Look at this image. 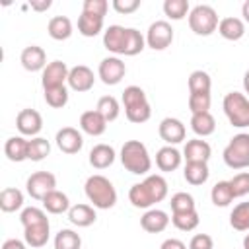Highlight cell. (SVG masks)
I'll list each match as a JSON object with an SVG mask.
<instances>
[{"instance_id": "6da1fadb", "label": "cell", "mask_w": 249, "mask_h": 249, "mask_svg": "<svg viewBox=\"0 0 249 249\" xmlns=\"http://www.w3.org/2000/svg\"><path fill=\"white\" fill-rule=\"evenodd\" d=\"M84 191H86L88 200L93 204V208L109 210V208H113L117 204V191H115L113 183L105 175H99V173L89 175L86 179Z\"/></svg>"}, {"instance_id": "7a4b0ae2", "label": "cell", "mask_w": 249, "mask_h": 249, "mask_svg": "<svg viewBox=\"0 0 249 249\" xmlns=\"http://www.w3.org/2000/svg\"><path fill=\"white\" fill-rule=\"evenodd\" d=\"M121 163L134 175H146L152 167L148 148L140 140H126L121 148Z\"/></svg>"}, {"instance_id": "3957f363", "label": "cell", "mask_w": 249, "mask_h": 249, "mask_svg": "<svg viewBox=\"0 0 249 249\" xmlns=\"http://www.w3.org/2000/svg\"><path fill=\"white\" fill-rule=\"evenodd\" d=\"M123 105H124V115L130 123L142 124L152 117V107L146 99V93L138 86H128L123 91Z\"/></svg>"}, {"instance_id": "277c9868", "label": "cell", "mask_w": 249, "mask_h": 249, "mask_svg": "<svg viewBox=\"0 0 249 249\" xmlns=\"http://www.w3.org/2000/svg\"><path fill=\"white\" fill-rule=\"evenodd\" d=\"M224 113L231 126L245 128L249 126V99L239 91H230L224 95L222 101Z\"/></svg>"}, {"instance_id": "5b68a950", "label": "cell", "mask_w": 249, "mask_h": 249, "mask_svg": "<svg viewBox=\"0 0 249 249\" xmlns=\"http://www.w3.org/2000/svg\"><path fill=\"white\" fill-rule=\"evenodd\" d=\"M218 14L208 4H198L189 12V27L200 37H208L218 29Z\"/></svg>"}, {"instance_id": "8992f818", "label": "cell", "mask_w": 249, "mask_h": 249, "mask_svg": "<svg viewBox=\"0 0 249 249\" xmlns=\"http://www.w3.org/2000/svg\"><path fill=\"white\" fill-rule=\"evenodd\" d=\"M224 161L230 169H245L249 167V134L239 132L235 134L228 146L224 148Z\"/></svg>"}, {"instance_id": "52a82bcc", "label": "cell", "mask_w": 249, "mask_h": 249, "mask_svg": "<svg viewBox=\"0 0 249 249\" xmlns=\"http://www.w3.org/2000/svg\"><path fill=\"white\" fill-rule=\"evenodd\" d=\"M173 43V27L165 19L154 21L146 31V45L154 51H163Z\"/></svg>"}, {"instance_id": "ba28073f", "label": "cell", "mask_w": 249, "mask_h": 249, "mask_svg": "<svg viewBox=\"0 0 249 249\" xmlns=\"http://www.w3.org/2000/svg\"><path fill=\"white\" fill-rule=\"evenodd\" d=\"M27 193L35 200H43L51 191L56 189V177L51 171H35L25 181Z\"/></svg>"}, {"instance_id": "9c48e42d", "label": "cell", "mask_w": 249, "mask_h": 249, "mask_svg": "<svg viewBox=\"0 0 249 249\" xmlns=\"http://www.w3.org/2000/svg\"><path fill=\"white\" fill-rule=\"evenodd\" d=\"M97 74H99V78H101V82L105 86H117L124 78L126 66L119 56H107V58H103L99 62Z\"/></svg>"}, {"instance_id": "30bf717a", "label": "cell", "mask_w": 249, "mask_h": 249, "mask_svg": "<svg viewBox=\"0 0 249 249\" xmlns=\"http://www.w3.org/2000/svg\"><path fill=\"white\" fill-rule=\"evenodd\" d=\"M128 43V27L109 25L103 33V47L113 54H124Z\"/></svg>"}, {"instance_id": "8fae6325", "label": "cell", "mask_w": 249, "mask_h": 249, "mask_svg": "<svg viewBox=\"0 0 249 249\" xmlns=\"http://www.w3.org/2000/svg\"><path fill=\"white\" fill-rule=\"evenodd\" d=\"M68 72L70 68L66 66V62L62 60H53L45 66L43 74H41V84L43 89H51V88H58L64 86V82H68Z\"/></svg>"}, {"instance_id": "7c38bea8", "label": "cell", "mask_w": 249, "mask_h": 249, "mask_svg": "<svg viewBox=\"0 0 249 249\" xmlns=\"http://www.w3.org/2000/svg\"><path fill=\"white\" fill-rule=\"evenodd\" d=\"M16 126L23 136H37L43 128V117L35 109H21L16 117Z\"/></svg>"}, {"instance_id": "4fadbf2b", "label": "cell", "mask_w": 249, "mask_h": 249, "mask_svg": "<svg viewBox=\"0 0 249 249\" xmlns=\"http://www.w3.org/2000/svg\"><path fill=\"white\" fill-rule=\"evenodd\" d=\"M54 140H56L58 150L64 152V154H78L82 150V146H84L82 132L78 128H74V126H62L56 132Z\"/></svg>"}, {"instance_id": "5bb4252c", "label": "cell", "mask_w": 249, "mask_h": 249, "mask_svg": "<svg viewBox=\"0 0 249 249\" xmlns=\"http://www.w3.org/2000/svg\"><path fill=\"white\" fill-rule=\"evenodd\" d=\"M93 84H95V76H93V70L89 66L78 64V66L70 68V72H68V86L74 91H78V93L89 91L93 88Z\"/></svg>"}, {"instance_id": "9a60e30c", "label": "cell", "mask_w": 249, "mask_h": 249, "mask_svg": "<svg viewBox=\"0 0 249 249\" xmlns=\"http://www.w3.org/2000/svg\"><path fill=\"white\" fill-rule=\"evenodd\" d=\"M158 132H160L161 140H163L167 146H173V144L183 142V140H185V134H187L185 124H183L179 119H175V117H165V119L160 123Z\"/></svg>"}, {"instance_id": "2e32d148", "label": "cell", "mask_w": 249, "mask_h": 249, "mask_svg": "<svg viewBox=\"0 0 249 249\" xmlns=\"http://www.w3.org/2000/svg\"><path fill=\"white\" fill-rule=\"evenodd\" d=\"M19 62L27 72H39L45 70L47 66V53L43 51V47L39 45H29L21 51L19 54Z\"/></svg>"}, {"instance_id": "e0dca14e", "label": "cell", "mask_w": 249, "mask_h": 249, "mask_svg": "<svg viewBox=\"0 0 249 249\" xmlns=\"http://www.w3.org/2000/svg\"><path fill=\"white\" fill-rule=\"evenodd\" d=\"M80 128L89 136H101L107 130V121L97 109L84 111L80 115Z\"/></svg>"}, {"instance_id": "ac0fdd59", "label": "cell", "mask_w": 249, "mask_h": 249, "mask_svg": "<svg viewBox=\"0 0 249 249\" xmlns=\"http://www.w3.org/2000/svg\"><path fill=\"white\" fill-rule=\"evenodd\" d=\"M140 226L148 233H160L169 226V216L160 208H150V210H146L142 214Z\"/></svg>"}, {"instance_id": "d6986e66", "label": "cell", "mask_w": 249, "mask_h": 249, "mask_svg": "<svg viewBox=\"0 0 249 249\" xmlns=\"http://www.w3.org/2000/svg\"><path fill=\"white\" fill-rule=\"evenodd\" d=\"M210 154H212L210 144L206 140H200V138L189 140L185 144V148H183V158L187 161H202V163H208Z\"/></svg>"}, {"instance_id": "ffe728a7", "label": "cell", "mask_w": 249, "mask_h": 249, "mask_svg": "<svg viewBox=\"0 0 249 249\" xmlns=\"http://www.w3.org/2000/svg\"><path fill=\"white\" fill-rule=\"evenodd\" d=\"M181 160H183L181 152L173 146H163L156 154V165L160 167V171H165V173L175 171L181 165Z\"/></svg>"}, {"instance_id": "44dd1931", "label": "cell", "mask_w": 249, "mask_h": 249, "mask_svg": "<svg viewBox=\"0 0 249 249\" xmlns=\"http://www.w3.org/2000/svg\"><path fill=\"white\" fill-rule=\"evenodd\" d=\"M115 156L117 154H115L113 146H109V144H95L89 150V163L95 169H105V167L113 165Z\"/></svg>"}, {"instance_id": "7402d4cb", "label": "cell", "mask_w": 249, "mask_h": 249, "mask_svg": "<svg viewBox=\"0 0 249 249\" xmlns=\"http://www.w3.org/2000/svg\"><path fill=\"white\" fill-rule=\"evenodd\" d=\"M183 177L189 185H204L210 177V171H208V163H202V161H187L185 163V169H183Z\"/></svg>"}, {"instance_id": "603a6c76", "label": "cell", "mask_w": 249, "mask_h": 249, "mask_svg": "<svg viewBox=\"0 0 249 249\" xmlns=\"http://www.w3.org/2000/svg\"><path fill=\"white\" fill-rule=\"evenodd\" d=\"M95 218H97V214H95L93 206H89V204H74V206H70V210H68V220H70L74 226H78V228H88V226H91V224L95 222Z\"/></svg>"}, {"instance_id": "cb8c5ba5", "label": "cell", "mask_w": 249, "mask_h": 249, "mask_svg": "<svg viewBox=\"0 0 249 249\" xmlns=\"http://www.w3.org/2000/svg\"><path fill=\"white\" fill-rule=\"evenodd\" d=\"M218 33L228 41H239L245 35V23L239 18H224L218 23Z\"/></svg>"}, {"instance_id": "d4e9b609", "label": "cell", "mask_w": 249, "mask_h": 249, "mask_svg": "<svg viewBox=\"0 0 249 249\" xmlns=\"http://www.w3.org/2000/svg\"><path fill=\"white\" fill-rule=\"evenodd\" d=\"M49 231H51L49 222H47V224H39V226L23 228V241H25L29 247H33V249H39V247L47 245V241H49Z\"/></svg>"}, {"instance_id": "484cf974", "label": "cell", "mask_w": 249, "mask_h": 249, "mask_svg": "<svg viewBox=\"0 0 249 249\" xmlns=\"http://www.w3.org/2000/svg\"><path fill=\"white\" fill-rule=\"evenodd\" d=\"M47 33L54 41H66L72 35V21L66 16H54L47 23Z\"/></svg>"}, {"instance_id": "4316f807", "label": "cell", "mask_w": 249, "mask_h": 249, "mask_svg": "<svg viewBox=\"0 0 249 249\" xmlns=\"http://www.w3.org/2000/svg\"><path fill=\"white\" fill-rule=\"evenodd\" d=\"M27 142L29 140H25L23 136H12V138H8L6 144H4L6 158L10 161H16V163L27 160Z\"/></svg>"}, {"instance_id": "83f0119b", "label": "cell", "mask_w": 249, "mask_h": 249, "mask_svg": "<svg viewBox=\"0 0 249 249\" xmlns=\"http://www.w3.org/2000/svg\"><path fill=\"white\" fill-rule=\"evenodd\" d=\"M41 202H43L45 210L51 212V214H64V212L70 210V200H68V196H66L62 191H56V189L51 191Z\"/></svg>"}, {"instance_id": "f1b7e54d", "label": "cell", "mask_w": 249, "mask_h": 249, "mask_svg": "<svg viewBox=\"0 0 249 249\" xmlns=\"http://www.w3.org/2000/svg\"><path fill=\"white\" fill-rule=\"evenodd\" d=\"M191 128L196 136H210L214 130H216V119L208 113H196L191 117Z\"/></svg>"}, {"instance_id": "f546056e", "label": "cell", "mask_w": 249, "mask_h": 249, "mask_svg": "<svg viewBox=\"0 0 249 249\" xmlns=\"http://www.w3.org/2000/svg\"><path fill=\"white\" fill-rule=\"evenodd\" d=\"M101 29H103V18L91 16V14H86V12L80 14V18H78V31L84 37H95V35L101 33Z\"/></svg>"}, {"instance_id": "4dcf8cb0", "label": "cell", "mask_w": 249, "mask_h": 249, "mask_svg": "<svg viewBox=\"0 0 249 249\" xmlns=\"http://www.w3.org/2000/svg\"><path fill=\"white\" fill-rule=\"evenodd\" d=\"M23 206V193L16 187H8L0 193V208L2 212H16Z\"/></svg>"}, {"instance_id": "1f68e13d", "label": "cell", "mask_w": 249, "mask_h": 249, "mask_svg": "<svg viewBox=\"0 0 249 249\" xmlns=\"http://www.w3.org/2000/svg\"><path fill=\"white\" fill-rule=\"evenodd\" d=\"M142 183L146 185V189H148V193H150L154 204H156V202H161V200L167 196V181H165L161 175H148Z\"/></svg>"}, {"instance_id": "d6a6232c", "label": "cell", "mask_w": 249, "mask_h": 249, "mask_svg": "<svg viewBox=\"0 0 249 249\" xmlns=\"http://www.w3.org/2000/svg\"><path fill=\"white\" fill-rule=\"evenodd\" d=\"M210 198H212L214 206H220V208L228 206V204L235 198L230 181H218V183L212 187V191H210Z\"/></svg>"}, {"instance_id": "836d02e7", "label": "cell", "mask_w": 249, "mask_h": 249, "mask_svg": "<svg viewBox=\"0 0 249 249\" xmlns=\"http://www.w3.org/2000/svg\"><path fill=\"white\" fill-rule=\"evenodd\" d=\"M51 154V144L47 138H41V136H35L27 142V160L31 161H41L45 160L47 156Z\"/></svg>"}, {"instance_id": "e575fe53", "label": "cell", "mask_w": 249, "mask_h": 249, "mask_svg": "<svg viewBox=\"0 0 249 249\" xmlns=\"http://www.w3.org/2000/svg\"><path fill=\"white\" fill-rule=\"evenodd\" d=\"M128 200H130V204L134 208H150L154 204V200H152V196H150V193H148V189H146L144 183H134L130 187Z\"/></svg>"}, {"instance_id": "d590c367", "label": "cell", "mask_w": 249, "mask_h": 249, "mask_svg": "<svg viewBox=\"0 0 249 249\" xmlns=\"http://www.w3.org/2000/svg\"><path fill=\"white\" fill-rule=\"evenodd\" d=\"M230 226L237 231L249 230V202H239L230 214Z\"/></svg>"}, {"instance_id": "8d00e7d4", "label": "cell", "mask_w": 249, "mask_h": 249, "mask_svg": "<svg viewBox=\"0 0 249 249\" xmlns=\"http://www.w3.org/2000/svg\"><path fill=\"white\" fill-rule=\"evenodd\" d=\"M212 80L208 72L204 70H195L189 76V93H210Z\"/></svg>"}, {"instance_id": "74e56055", "label": "cell", "mask_w": 249, "mask_h": 249, "mask_svg": "<svg viewBox=\"0 0 249 249\" xmlns=\"http://www.w3.org/2000/svg\"><path fill=\"white\" fill-rule=\"evenodd\" d=\"M95 109L105 117L107 123L115 121V119L119 117V113H121V105H119L117 97H113V95H103V97H99Z\"/></svg>"}, {"instance_id": "f35d334b", "label": "cell", "mask_w": 249, "mask_h": 249, "mask_svg": "<svg viewBox=\"0 0 249 249\" xmlns=\"http://www.w3.org/2000/svg\"><path fill=\"white\" fill-rule=\"evenodd\" d=\"M82 237L74 230H60L54 235V249H80Z\"/></svg>"}, {"instance_id": "ab89813d", "label": "cell", "mask_w": 249, "mask_h": 249, "mask_svg": "<svg viewBox=\"0 0 249 249\" xmlns=\"http://www.w3.org/2000/svg\"><path fill=\"white\" fill-rule=\"evenodd\" d=\"M171 222H173V226H175L177 230H181V231H193V230L198 226L200 218H198V212H196V210H191V212L173 214V216H171Z\"/></svg>"}, {"instance_id": "60d3db41", "label": "cell", "mask_w": 249, "mask_h": 249, "mask_svg": "<svg viewBox=\"0 0 249 249\" xmlns=\"http://www.w3.org/2000/svg\"><path fill=\"white\" fill-rule=\"evenodd\" d=\"M19 222H21L23 228H29V226L47 224L49 218H47V214H45L41 208H37V206H27V208L21 210V214H19Z\"/></svg>"}, {"instance_id": "b9f144b4", "label": "cell", "mask_w": 249, "mask_h": 249, "mask_svg": "<svg viewBox=\"0 0 249 249\" xmlns=\"http://www.w3.org/2000/svg\"><path fill=\"white\" fill-rule=\"evenodd\" d=\"M163 14L169 19H183L189 14V0H165L163 2Z\"/></svg>"}, {"instance_id": "7bdbcfd3", "label": "cell", "mask_w": 249, "mask_h": 249, "mask_svg": "<svg viewBox=\"0 0 249 249\" xmlns=\"http://www.w3.org/2000/svg\"><path fill=\"white\" fill-rule=\"evenodd\" d=\"M45 101L53 109H62L68 103V88L66 86H58V88L45 89Z\"/></svg>"}, {"instance_id": "ee69618b", "label": "cell", "mask_w": 249, "mask_h": 249, "mask_svg": "<svg viewBox=\"0 0 249 249\" xmlns=\"http://www.w3.org/2000/svg\"><path fill=\"white\" fill-rule=\"evenodd\" d=\"M169 204H171V212H173V214L195 210V198H193V195L183 193V191H181V193H175V195L171 196Z\"/></svg>"}, {"instance_id": "f6af8a7d", "label": "cell", "mask_w": 249, "mask_h": 249, "mask_svg": "<svg viewBox=\"0 0 249 249\" xmlns=\"http://www.w3.org/2000/svg\"><path fill=\"white\" fill-rule=\"evenodd\" d=\"M210 93H189V109L193 115L196 113H208L210 109Z\"/></svg>"}, {"instance_id": "bcb514c9", "label": "cell", "mask_w": 249, "mask_h": 249, "mask_svg": "<svg viewBox=\"0 0 249 249\" xmlns=\"http://www.w3.org/2000/svg\"><path fill=\"white\" fill-rule=\"evenodd\" d=\"M230 185H231V191H233L235 198L249 195V171H241V173L233 175L230 179Z\"/></svg>"}, {"instance_id": "7dc6e473", "label": "cell", "mask_w": 249, "mask_h": 249, "mask_svg": "<svg viewBox=\"0 0 249 249\" xmlns=\"http://www.w3.org/2000/svg\"><path fill=\"white\" fill-rule=\"evenodd\" d=\"M107 10H109L107 0H86L82 6V12L91 14V16H99V18H105Z\"/></svg>"}, {"instance_id": "c3c4849f", "label": "cell", "mask_w": 249, "mask_h": 249, "mask_svg": "<svg viewBox=\"0 0 249 249\" xmlns=\"http://www.w3.org/2000/svg\"><path fill=\"white\" fill-rule=\"evenodd\" d=\"M189 249H214V239L208 233H196L191 237Z\"/></svg>"}, {"instance_id": "681fc988", "label": "cell", "mask_w": 249, "mask_h": 249, "mask_svg": "<svg viewBox=\"0 0 249 249\" xmlns=\"http://www.w3.org/2000/svg\"><path fill=\"white\" fill-rule=\"evenodd\" d=\"M140 8V0H113V10L119 14H132Z\"/></svg>"}, {"instance_id": "f907efd6", "label": "cell", "mask_w": 249, "mask_h": 249, "mask_svg": "<svg viewBox=\"0 0 249 249\" xmlns=\"http://www.w3.org/2000/svg\"><path fill=\"white\" fill-rule=\"evenodd\" d=\"M160 249H187V245H185L181 239L169 237V239H165V241L160 245Z\"/></svg>"}, {"instance_id": "816d5d0a", "label": "cell", "mask_w": 249, "mask_h": 249, "mask_svg": "<svg viewBox=\"0 0 249 249\" xmlns=\"http://www.w3.org/2000/svg\"><path fill=\"white\" fill-rule=\"evenodd\" d=\"M25 245L27 243L25 241H19V239H6L4 245H2V249H27Z\"/></svg>"}, {"instance_id": "f5cc1de1", "label": "cell", "mask_w": 249, "mask_h": 249, "mask_svg": "<svg viewBox=\"0 0 249 249\" xmlns=\"http://www.w3.org/2000/svg\"><path fill=\"white\" fill-rule=\"evenodd\" d=\"M51 0H43V2H31V8L33 10H37V12H45V10H49L51 8Z\"/></svg>"}, {"instance_id": "db71d44e", "label": "cell", "mask_w": 249, "mask_h": 249, "mask_svg": "<svg viewBox=\"0 0 249 249\" xmlns=\"http://www.w3.org/2000/svg\"><path fill=\"white\" fill-rule=\"evenodd\" d=\"M241 16H243V19L249 23V0L243 2V6H241Z\"/></svg>"}, {"instance_id": "11a10c76", "label": "cell", "mask_w": 249, "mask_h": 249, "mask_svg": "<svg viewBox=\"0 0 249 249\" xmlns=\"http://www.w3.org/2000/svg\"><path fill=\"white\" fill-rule=\"evenodd\" d=\"M243 88H245V93H249V70L243 74Z\"/></svg>"}, {"instance_id": "9f6ffc18", "label": "cell", "mask_w": 249, "mask_h": 249, "mask_svg": "<svg viewBox=\"0 0 249 249\" xmlns=\"http://www.w3.org/2000/svg\"><path fill=\"white\" fill-rule=\"evenodd\" d=\"M243 249H249V233L243 237Z\"/></svg>"}]
</instances>
